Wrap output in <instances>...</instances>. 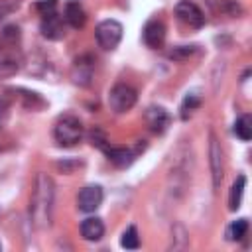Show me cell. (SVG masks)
Segmentation results:
<instances>
[{
	"instance_id": "obj_17",
	"label": "cell",
	"mask_w": 252,
	"mask_h": 252,
	"mask_svg": "<svg viewBox=\"0 0 252 252\" xmlns=\"http://www.w3.org/2000/svg\"><path fill=\"white\" fill-rule=\"evenodd\" d=\"M246 232H248V220H246V219H238V220H234V222L228 226L226 238H228V240H240V238L246 236Z\"/></svg>"
},
{
	"instance_id": "obj_1",
	"label": "cell",
	"mask_w": 252,
	"mask_h": 252,
	"mask_svg": "<svg viewBox=\"0 0 252 252\" xmlns=\"http://www.w3.org/2000/svg\"><path fill=\"white\" fill-rule=\"evenodd\" d=\"M51 205H53V181L45 173H39L30 203V215L37 228H45L51 224Z\"/></svg>"
},
{
	"instance_id": "obj_15",
	"label": "cell",
	"mask_w": 252,
	"mask_h": 252,
	"mask_svg": "<svg viewBox=\"0 0 252 252\" xmlns=\"http://www.w3.org/2000/svg\"><path fill=\"white\" fill-rule=\"evenodd\" d=\"M244 185H246V177H244V175H238L236 181L232 183L230 195H228V209H230V211H236V209L240 207L242 193H244Z\"/></svg>"
},
{
	"instance_id": "obj_7",
	"label": "cell",
	"mask_w": 252,
	"mask_h": 252,
	"mask_svg": "<svg viewBox=\"0 0 252 252\" xmlns=\"http://www.w3.org/2000/svg\"><path fill=\"white\" fill-rule=\"evenodd\" d=\"M102 203V187L100 185H87L77 195V207L83 213H93Z\"/></svg>"
},
{
	"instance_id": "obj_21",
	"label": "cell",
	"mask_w": 252,
	"mask_h": 252,
	"mask_svg": "<svg viewBox=\"0 0 252 252\" xmlns=\"http://www.w3.org/2000/svg\"><path fill=\"white\" fill-rule=\"evenodd\" d=\"M35 8H37V12L45 18V16H51V14H55V8H57V0H39L37 4H35Z\"/></svg>"
},
{
	"instance_id": "obj_8",
	"label": "cell",
	"mask_w": 252,
	"mask_h": 252,
	"mask_svg": "<svg viewBox=\"0 0 252 252\" xmlns=\"http://www.w3.org/2000/svg\"><path fill=\"white\" fill-rule=\"evenodd\" d=\"M209 161H211V175H213V187L215 191L220 187L222 181V152L220 144L215 134H211V144H209Z\"/></svg>"
},
{
	"instance_id": "obj_12",
	"label": "cell",
	"mask_w": 252,
	"mask_h": 252,
	"mask_svg": "<svg viewBox=\"0 0 252 252\" xmlns=\"http://www.w3.org/2000/svg\"><path fill=\"white\" fill-rule=\"evenodd\" d=\"M65 20H67V24H69L71 28H75V30L83 28L85 22H87L85 8H83L77 0H69V2L65 4Z\"/></svg>"
},
{
	"instance_id": "obj_16",
	"label": "cell",
	"mask_w": 252,
	"mask_h": 252,
	"mask_svg": "<svg viewBox=\"0 0 252 252\" xmlns=\"http://www.w3.org/2000/svg\"><path fill=\"white\" fill-rule=\"evenodd\" d=\"M234 134H236L240 140H244V142H248V140L252 138V120H250L248 114H242V116L234 122Z\"/></svg>"
},
{
	"instance_id": "obj_20",
	"label": "cell",
	"mask_w": 252,
	"mask_h": 252,
	"mask_svg": "<svg viewBox=\"0 0 252 252\" xmlns=\"http://www.w3.org/2000/svg\"><path fill=\"white\" fill-rule=\"evenodd\" d=\"M195 51H197L195 45H179V47H173V49L167 53V57L173 59V61H185V59H189Z\"/></svg>"
},
{
	"instance_id": "obj_14",
	"label": "cell",
	"mask_w": 252,
	"mask_h": 252,
	"mask_svg": "<svg viewBox=\"0 0 252 252\" xmlns=\"http://www.w3.org/2000/svg\"><path fill=\"white\" fill-rule=\"evenodd\" d=\"M104 152H106L108 159H110L116 167H126V165H130L132 159H134V154H132L130 150H126V148H106Z\"/></svg>"
},
{
	"instance_id": "obj_10",
	"label": "cell",
	"mask_w": 252,
	"mask_h": 252,
	"mask_svg": "<svg viewBox=\"0 0 252 252\" xmlns=\"http://www.w3.org/2000/svg\"><path fill=\"white\" fill-rule=\"evenodd\" d=\"M144 43L152 49H158L163 45V39H165V26L158 20H150L146 26H144Z\"/></svg>"
},
{
	"instance_id": "obj_3",
	"label": "cell",
	"mask_w": 252,
	"mask_h": 252,
	"mask_svg": "<svg viewBox=\"0 0 252 252\" xmlns=\"http://www.w3.org/2000/svg\"><path fill=\"white\" fill-rule=\"evenodd\" d=\"M53 134H55V140L61 146L69 148V146H75L83 138V126H81L79 118H75V116H63L55 124Z\"/></svg>"
},
{
	"instance_id": "obj_2",
	"label": "cell",
	"mask_w": 252,
	"mask_h": 252,
	"mask_svg": "<svg viewBox=\"0 0 252 252\" xmlns=\"http://www.w3.org/2000/svg\"><path fill=\"white\" fill-rule=\"evenodd\" d=\"M18 28L10 26L4 30L2 33V41H0V77H12L22 63V55L20 49L16 47V39H18Z\"/></svg>"
},
{
	"instance_id": "obj_5",
	"label": "cell",
	"mask_w": 252,
	"mask_h": 252,
	"mask_svg": "<svg viewBox=\"0 0 252 252\" xmlns=\"http://www.w3.org/2000/svg\"><path fill=\"white\" fill-rule=\"evenodd\" d=\"M136 91L130 85H114L108 94V104L114 112H126L136 104Z\"/></svg>"
},
{
	"instance_id": "obj_18",
	"label": "cell",
	"mask_w": 252,
	"mask_h": 252,
	"mask_svg": "<svg viewBox=\"0 0 252 252\" xmlns=\"http://www.w3.org/2000/svg\"><path fill=\"white\" fill-rule=\"evenodd\" d=\"M207 2L217 12H224V14H232V16L240 14V6L234 0H207Z\"/></svg>"
},
{
	"instance_id": "obj_22",
	"label": "cell",
	"mask_w": 252,
	"mask_h": 252,
	"mask_svg": "<svg viewBox=\"0 0 252 252\" xmlns=\"http://www.w3.org/2000/svg\"><path fill=\"white\" fill-rule=\"evenodd\" d=\"M199 102H201V100H199L195 94H187V96H185V100H183V106H181V110H183V112H181V116L185 118V110L189 108V112H191L193 108H197V106H199Z\"/></svg>"
},
{
	"instance_id": "obj_9",
	"label": "cell",
	"mask_w": 252,
	"mask_h": 252,
	"mask_svg": "<svg viewBox=\"0 0 252 252\" xmlns=\"http://www.w3.org/2000/svg\"><path fill=\"white\" fill-rule=\"evenodd\" d=\"M146 122H148V126H150L152 132L161 134V132L167 130V126H169V122H171V116H169V112H167L165 108H161V106H150V108L146 110Z\"/></svg>"
},
{
	"instance_id": "obj_4",
	"label": "cell",
	"mask_w": 252,
	"mask_h": 252,
	"mask_svg": "<svg viewBox=\"0 0 252 252\" xmlns=\"http://www.w3.org/2000/svg\"><path fill=\"white\" fill-rule=\"evenodd\" d=\"M94 35H96V41L102 49L110 51L114 49L120 39H122V24L116 22V20H102L96 30H94Z\"/></svg>"
},
{
	"instance_id": "obj_13",
	"label": "cell",
	"mask_w": 252,
	"mask_h": 252,
	"mask_svg": "<svg viewBox=\"0 0 252 252\" xmlns=\"http://www.w3.org/2000/svg\"><path fill=\"white\" fill-rule=\"evenodd\" d=\"M41 33L49 39H61L65 35L63 32V22L57 14H51V16H45L43 22H41Z\"/></svg>"
},
{
	"instance_id": "obj_19",
	"label": "cell",
	"mask_w": 252,
	"mask_h": 252,
	"mask_svg": "<svg viewBox=\"0 0 252 252\" xmlns=\"http://www.w3.org/2000/svg\"><path fill=\"white\" fill-rule=\"evenodd\" d=\"M120 244H122V248H128V250H134V248L140 246V238H138V230H136V226H128V228L122 232Z\"/></svg>"
},
{
	"instance_id": "obj_6",
	"label": "cell",
	"mask_w": 252,
	"mask_h": 252,
	"mask_svg": "<svg viewBox=\"0 0 252 252\" xmlns=\"http://www.w3.org/2000/svg\"><path fill=\"white\" fill-rule=\"evenodd\" d=\"M175 16H177L183 24H187L189 28H201V26L205 24V16H203L201 8H199L195 2H191V0H181V2H177V6H175Z\"/></svg>"
},
{
	"instance_id": "obj_11",
	"label": "cell",
	"mask_w": 252,
	"mask_h": 252,
	"mask_svg": "<svg viewBox=\"0 0 252 252\" xmlns=\"http://www.w3.org/2000/svg\"><path fill=\"white\" fill-rule=\"evenodd\" d=\"M81 234H83V238L89 240V242L100 240L102 234H104V224H102V220H100L98 217H89V219H85V220L81 222Z\"/></svg>"
}]
</instances>
